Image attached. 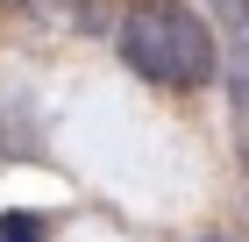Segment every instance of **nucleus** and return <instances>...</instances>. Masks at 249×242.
Returning a JSON list of instances; mask_svg holds the SVG:
<instances>
[{
    "label": "nucleus",
    "instance_id": "1",
    "mask_svg": "<svg viewBox=\"0 0 249 242\" xmlns=\"http://www.w3.org/2000/svg\"><path fill=\"white\" fill-rule=\"evenodd\" d=\"M114 50L128 57V72H142L150 86H171V93H192V86H207L221 72L213 29L185 0H128L121 29H114Z\"/></svg>",
    "mask_w": 249,
    "mask_h": 242
},
{
    "label": "nucleus",
    "instance_id": "2",
    "mask_svg": "<svg viewBox=\"0 0 249 242\" xmlns=\"http://www.w3.org/2000/svg\"><path fill=\"white\" fill-rule=\"evenodd\" d=\"M7 7L43 36H86L93 29V0H7Z\"/></svg>",
    "mask_w": 249,
    "mask_h": 242
},
{
    "label": "nucleus",
    "instance_id": "3",
    "mask_svg": "<svg viewBox=\"0 0 249 242\" xmlns=\"http://www.w3.org/2000/svg\"><path fill=\"white\" fill-rule=\"evenodd\" d=\"M213 7V29L228 36V50H235V64L249 72V0H207Z\"/></svg>",
    "mask_w": 249,
    "mask_h": 242
},
{
    "label": "nucleus",
    "instance_id": "4",
    "mask_svg": "<svg viewBox=\"0 0 249 242\" xmlns=\"http://www.w3.org/2000/svg\"><path fill=\"white\" fill-rule=\"evenodd\" d=\"M0 242H43V228H36V221H21V214H15V221H0Z\"/></svg>",
    "mask_w": 249,
    "mask_h": 242
},
{
    "label": "nucleus",
    "instance_id": "5",
    "mask_svg": "<svg viewBox=\"0 0 249 242\" xmlns=\"http://www.w3.org/2000/svg\"><path fill=\"white\" fill-rule=\"evenodd\" d=\"M242 178H249V129H242Z\"/></svg>",
    "mask_w": 249,
    "mask_h": 242
},
{
    "label": "nucleus",
    "instance_id": "6",
    "mask_svg": "<svg viewBox=\"0 0 249 242\" xmlns=\"http://www.w3.org/2000/svg\"><path fill=\"white\" fill-rule=\"evenodd\" d=\"M199 242H221V235H199Z\"/></svg>",
    "mask_w": 249,
    "mask_h": 242
}]
</instances>
